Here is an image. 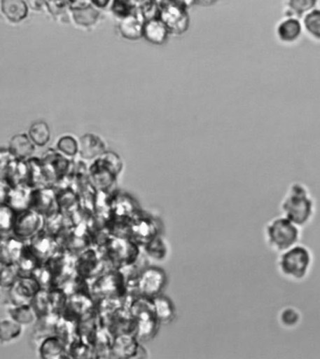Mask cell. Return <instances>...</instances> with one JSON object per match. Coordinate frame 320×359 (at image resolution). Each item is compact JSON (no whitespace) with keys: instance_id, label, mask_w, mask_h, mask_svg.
<instances>
[{"instance_id":"cell-1","label":"cell","mask_w":320,"mask_h":359,"mask_svg":"<svg viewBox=\"0 0 320 359\" xmlns=\"http://www.w3.org/2000/svg\"><path fill=\"white\" fill-rule=\"evenodd\" d=\"M300 233V227L283 216L275 217L264 225L263 241L264 248L271 258L270 271L272 274L278 255L298 244Z\"/></svg>"},{"instance_id":"cell-2","label":"cell","mask_w":320,"mask_h":359,"mask_svg":"<svg viewBox=\"0 0 320 359\" xmlns=\"http://www.w3.org/2000/svg\"><path fill=\"white\" fill-rule=\"evenodd\" d=\"M278 212L300 228L310 222L314 214V201L303 183L293 182L286 187Z\"/></svg>"},{"instance_id":"cell-3","label":"cell","mask_w":320,"mask_h":359,"mask_svg":"<svg viewBox=\"0 0 320 359\" xmlns=\"http://www.w3.org/2000/svg\"><path fill=\"white\" fill-rule=\"evenodd\" d=\"M312 264L310 250L305 246L296 244L291 249L278 255L275 260L272 279L278 278L299 282L307 276Z\"/></svg>"},{"instance_id":"cell-4","label":"cell","mask_w":320,"mask_h":359,"mask_svg":"<svg viewBox=\"0 0 320 359\" xmlns=\"http://www.w3.org/2000/svg\"><path fill=\"white\" fill-rule=\"evenodd\" d=\"M110 269H122L137 263L141 246L130 238L111 236L100 249Z\"/></svg>"},{"instance_id":"cell-5","label":"cell","mask_w":320,"mask_h":359,"mask_svg":"<svg viewBox=\"0 0 320 359\" xmlns=\"http://www.w3.org/2000/svg\"><path fill=\"white\" fill-rule=\"evenodd\" d=\"M90 294L94 302L104 297L125 299L129 294L121 269H109L90 280Z\"/></svg>"},{"instance_id":"cell-6","label":"cell","mask_w":320,"mask_h":359,"mask_svg":"<svg viewBox=\"0 0 320 359\" xmlns=\"http://www.w3.org/2000/svg\"><path fill=\"white\" fill-rule=\"evenodd\" d=\"M109 269L110 266H108L100 250L93 246L88 248L75 256V273L89 282Z\"/></svg>"},{"instance_id":"cell-7","label":"cell","mask_w":320,"mask_h":359,"mask_svg":"<svg viewBox=\"0 0 320 359\" xmlns=\"http://www.w3.org/2000/svg\"><path fill=\"white\" fill-rule=\"evenodd\" d=\"M168 283L165 271L158 266H144L139 275L136 294L153 299L163 293Z\"/></svg>"},{"instance_id":"cell-8","label":"cell","mask_w":320,"mask_h":359,"mask_svg":"<svg viewBox=\"0 0 320 359\" xmlns=\"http://www.w3.org/2000/svg\"><path fill=\"white\" fill-rule=\"evenodd\" d=\"M57 239L61 250L74 256L92 246L90 235L85 224L67 227Z\"/></svg>"},{"instance_id":"cell-9","label":"cell","mask_w":320,"mask_h":359,"mask_svg":"<svg viewBox=\"0 0 320 359\" xmlns=\"http://www.w3.org/2000/svg\"><path fill=\"white\" fill-rule=\"evenodd\" d=\"M99 317L100 327L104 328L113 338L120 334L135 333L136 321L126 306Z\"/></svg>"},{"instance_id":"cell-10","label":"cell","mask_w":320,"mask_h":359,"mask_svg":"<svg viewBox=\"0 0 320 359\" xmlns=\"http://www.w3.org/2000/svg\"><path fill=\"white\" fill-rule=\"evenodd\" d=\"M46 167L47 175L53 187L68 180L69 172L72 167L71 158H67L61 154L57 149L47 150L46 154L41 158Z\"/></svg>"},{"instance_id":"cell-11","label":"cell","mask_w":320,"mask_h":359,"mask_svg":"<svg viewBox=\"0 0 320 359\" xmlns=\"http://www.w3.org/2000/svg\"><path fill=\"white\" fill-rule=\"evenodd\" d=\"M160 230L158 219L141 210L130 222V238L143 247L147 242L160 236Z\"/></svg>"},{"instance_id":"cell-12","label":"cell","mask_w":320,"mask_h":359,"mask_svg":"<svg viewBox=\"0 0 320 359\" xmlns=\"http://www.w3.org/2000/svg\"><path fill=\"white\" fill-rule=\"evenodd\" d=\"M158 18L163 22L169 32L180 34L188 29L189 18L186 8L175 0H169L161 5Z\"/></svg>"},{"instance_id":"cell-13","label":"cell","mask_w":320,"mask_h":359,"mask_svg":"<svg viewBox=\"0 0 320 359\" xmlns=\"http://www.w3.org/2000/svg\"><path fill=\"white\" fill-rule=\"evenodd\" d=\"M44 218L32 210H26L18 213L12 235L29 242L33 236L43 229Z\"/></svg>"},{"instance_id":"cell-14","label":"cell","mask_w":320,"mask_h":359,"mask_svg":"<svg viewBox=\"0 0 320 359\" xmlns=\"http://www.w3.org/2000/svg\"><path fill=\"white\" fill-rule=\"evenodd\" d=\"M29 210H34L44 219L60 211L54 187L32 189Z\"/></svg>"},{"instance_id":"cell-15","label":"cell","mask_w":320,"mask_h":359,"mask_svg":"<svg viewBox=\"0 0 320 359\" xmlns=\"http://www.w3.org/2000/svg\"><path fill=\"white\" fill-rule=\"evenodd\" d=\"M141 211L137 201L130 194L115 191L109 218L113 221L130 224Z\"/></svg>"},{"instance_id":"cell-16","label":"cell","mask_w":320,"mask_h":359,"mask_svg":"<svg viewBox=\"0 0 320 359\" xmlns=\"http://www.w3.org/2000/svg\"><path fill=\"white\" fill-rule=\"evenodd\" d=\"M41 289L34 275H21L18 282L10 289L11 305L30 304L33 297Z\"/></svg>"},{"instance_id":"cell-17","label":"cell","mask_w":320,"mask_h":359,"mask_svg":"<svg viewBox=\"0 0 320 359\" xmlns=\"http://www.w3.org/2000/svg\"><path fill=\"white\" fill-rule=\"evenodd\" d=\"M96 310L95 302L91 294L75 293L69 294L68 303L61 317L77 324L81 319Z\"/></svg>"},{"instance_id":"cell-18","label":"cell","mask_w":320,"mask_h":359,"mask_svg":"<svg viewBox=\"0 0 320 359\" xmlns=\"http://www.w3.org/2000/svg\"><path fill=\"white\" fill-rule=\"evenodd\" d=\"M89 180L95 190L113 191L118 175L103 163L100 158H96L88 167Z\"/></svg>"},{"instance_id":"cell-19","label":"cell","mask_w":320,"mask_h":359,"mask_svg":"<svg viewBox=\"0 0 320 359\" xmlns=\"http://www.w3.org/2000/svg\"><path fill=\"white\" fill-rule=\"evenodd\" d=\"M27 243L29 244V246L32 248L36 255L41 258L43 263L47 259L61 250L57 238L50 235L43 229L40 231L37 235L33 236Z\"/></svg>"},{"instance_id":"cell-20","label":"cell","mask_w":320,"mask_h":359,"mask_svg":"<svg viewBox=\"0 0 320 359\" xmlns=\"http://www.w3.org/2000/svg\"><path fill=\"white\" fill-rule=\"evenodd\" d=\"M275 33L277 40L283 44L297 43L303 33L302 20L294 16H285L278 23Z\"/></svg>"},{"instance_id":"cell-21","label":"cell","mask_w":320,"mask_h":359,"mask_svg":"<svg viewBox=\"0 0 320 359\" xmlns=\"http://www.w3.org/2000/svg\"><path fill=\"white\" fill-rule=\"evenodd\" d=\"M141 342L134 334H120L113 337L112 344V358H135Z\"/></svg>"},{"instance_id":"cell-22","label":"cell","mask_w":320,"mask_h":359,"mask_svg":"<svg viewBox=\"0 0 320 359\" xmlns=\"http://www.w3.org/2000/svg\"><path fill=\"white\" fill-rule=\"evenodd\" d=\"M39 358L43 359L69 358L68 346L57 335H51L41 339L37 345Z\"/></svg>"},{"instance_id":"cell-23","label":"cell","mask_w":320,"mask_h":359,"mask_svg":"<svg viewBox=\"0 0 320 359\" xmlns=\"http://www.w3.org/2000/svg\"><path fill=\"white\" fill-rule=\"evenodd\" d=\"M26 242L13 235L0 236V262L18 264Z\"/></svg>"},{"instance_id":"cell-24","label":"cell","mask_w":320,"mask_h":359,"mask_svg":"<svg viewBox=\"0 0 320 359\" xmlns=\"http://www.w3.org/2000/svg\"><path fill=\"white\" fill-rule=\"evenodd\" d=\"M29 168L27 161L15 158L5 172L4 183L9 188L23 187L29 182Z\"/></svg>"},{"instance_id":"cell-25","label":"cell","mask_w":320,"mask_h":359,"mask_svg":"<svg viewBox=\"0 0 320 359\" xmlns=\"http://www.w3.org/2000/svg\"><path fill=\"white\" fill-rule=\"evenodd\" d=\"M106 151L104 142L99 136L85 135L79 140V153L81 160L95 161Z\"/></svg>"},{"instance_id":"cell-26","label":"cell","mask_w":320,"mask_h":359,"mask_svg":"<svg viewBox=\"0 0 320 359\" xmlns=\"http://www.w3.org/2000/svg\"><path fill=\"white\" fill-rule=\"evenodd\" d=\"M29 175L27 187L30 189L53 187L41 158L32 157L27 160Z\"/></svg>"},{"instance_id":"cell-27","label":"cell","mask_w":320,"mask_h":359,"mask_svg":"<svg viewBox=\"0 0 320 359\" xmlns=\"http://www.w3.org/2000/svg\"><path fill=\"white\" fill-rule=\"evenodd\" d=\"M36 147L29 135L19 133L11 139L8 149L18 160L27 161L34 157Z\"/></svg>"},{"instance_id":"cell-28","label":"cell","mask_w":320,"mask_h":359,"mask_svg":"<svg viewBox=\"0 0 320 359\" xmlns=\"http://www.w3.org/2000/svg\"><path fill=\"white\" fill-rule=\"evenodd\" d=\"M60 316L50 313L48 316L39 317L35 324L32 325V341L37 347L39 342L46 337L54 335L55 324L60 319Z\"/></svg>"},{"instance_id":"cell-29","label":"cell","mask_w":320,"mask_h":359,"mask_svg":"<svg viewBox=\"0 0 320 359\" xmlns=\"http://www.w3.org/2000/svg\"><path fill=\"white\" fill-rule=\"evenodd\" d=\"M144 23L143 19L135 12L121 18L120 23H119V32L127 40H138L143 37Z\"/></svg>"},{"instance_id":"cell-30","label":"cell","mask_w":320,"mask_h":359,"mask_svg":"<svg viewBox=\"0 0 320 359\" xmlns=\"http://www.w3.org/2000/svg\"><path fill=\"white\" fill-rule=\"evenodd\" d=\"M155 316L160 324H169L174 321L176 316V310L174 302L168 297L161 294L152 299Z\"/></svg>"},{"instance_id":"cell-31","label":"cell","mask_w":320,"mask_h":359,"mask_svg":"<svg viewBox=\"0 0 320 359\" xmlns=\"http://www.w3.org/2000/svg\"><path fill=\"white\" fill-rule=\"evenodd\" d=\"M169 32V29L160 18L151 19L144 23L143 37L150 43L155 44L165 43Z\"/></svg>"},{"instance_id":"cell-32","label":"cell","mask_w":320,"mask_h":359,"mask_svg":"<svg viewBox=\"0 0 320 359\" xmlns=\"http://www.w3.org/2000/svg\"><path fill=\"white\" fill-rule=\"evenodd\" d=\"M25 327L10 317L0 319V345H9L23 336Z\"/></svg>"},{"instance_id":"cell-33","label":"cell","mask_w":320,"mask_h":359,"mask_svg":"<svg viewBox=\"0 0 320 359\" xmlns=\"http://www.w3.org/2000/svg\"><path fill=\"white\" fill-rule=\"evenodd\" d=\"M7 316L24 327H32L37 321L38 316L30 304L13 306L6 308Z\"/></svg>"},{"instance_id":"cell-34","label":"cell","mask_w":320,"mask_h":359,"mask_svg":"<svg viewBox=\"0 0 320 359\" xmlns=\"http://www.w3.org/2000/svg\"><path fill=\"white\" fill-rule=\"evenodd\" d=\"M71 16L79 26L90 27L99 19V12L91 4H83L71 8Z\"/></svg>"},{"instance_id":"cell-35","label":"cell","mask_w":320,"mask_h":359,"mask_svg":"<svg viewBox=\"0 0 320 359\" xmlns=\"http://www.w3.org/2000/svg\"><path fill=\"white\" fill-rule=\"evenodd\" d=\"M2 13L8 20L13 23H19L27 18L29 9L24 0H1Z\"/></svg>"},{"instance_id":"cell-36","label":"cell","mask_w":320,"mask_h":359,"mask_svg":"<svg viewBox=\"0 0 320 359\" xmlns=\"http://www.w3.org/2000/svg\"><path fill=\"white\" fill-rule=\"evenodd\" d=\"M30 191H32V189L27 186L10 188L8 191L6 204L13 208L18 213L29 210Z\"/></svg>"},{"instance_id":"cell-37","label":"cell","mask_w":320,"mask_h":359,"mask_svg":"<svg viewBox=\"0 0 320 359\" xmlns=\"http://www.w3.org/2000/svg\"><path fill=\"white\" fill-rule=\"evenodd\" d=\"M43 264L29 244L26 242L23 252L18 261L19 271L21 275H32Z\"/></svg>"},{"instance_id":"cell-38","label":"cell","mask_w":320,"mask_h":359,"mask_svg":"<svg viewBox=\"0 0 320 359\" xmlns=\"http://www.w3.org/2000/svg\"><path fill=\"white\" fill-rule=\"evenodd\" d=\"M112 344L113 337L100 327L92 344L95 358H112Z\"/></svg>"},{"instance_id":"cell-39","label":"cell","mask_w":320,"mask_h":359,"mask_svg":"<svg viewBox=\"0 0 320 359\" xmlns=\"http://www.w3.org/2000/svg\"><path fill=\"white\" fill-rule=\"evenodd\" d=\"M303 32L312 40L320 41V8L306 13L302 19Z\"/></svg>"},{"instance_id":"cell-40","label":"cell","mask_w":320,"mask_h":359,"mask_svg":"<svg viewBox=\"0 0 320 359\" xmlns=\"http://www.w3.org/2000/svg\"><path fill=\"white\" fill-rule=\"evenodd\" d=\"M71 225L72 224L68 217L64 215L60 211H57V213L44 219L43 230L50 235L54 236L55 238H57L67 227Z\"/></svg>"},{"instance_id":"cell-41","label":"cell","mask_w":320,"mask_h":359,"mask_svg":"<svg viewBox=\"0 0 320 359\" xmlns=\"http://www.w3.org/2000/svg\"><path fill=\"white\" fill-rule=\"evenodd\" d=\"M319 0H288L286 16L302 19L306 13L317 7Z\"/></svg>"},{"instance_id":"cell-42","label":"cell","mask_w":320,"mask_h":359,"mask_svg":"<svg viewBox=\"0 0 320 359\" xmlns=\"http://www.w3.org/2000/svg\"><path fill=\"white\" fill-rule=\"evenodd\" d=\"M141 248H143L147 257L155 261H163L168 255V246L160 235L155 236Z\"/></svg>"},{"instance_id":"cell-43","label":"cell","mask_w":320,"mask_h":359,"mask_svg":"<svg viewBox=\"0 0 320 359\" xmlns=\"http://www.w3.org/2000/svg\"><path fill=\"white\" fill-rule=\"evenodd\" d=\"M18 212L6 203L0 204V236L12 235Z\"/></svg>"},{"instance_id":"cell-44","label":"cell","mask_w":320,"mask_h":359,"mask_svg":"<svg viewBox=\"0 0 320 359\" xmlns=\"http://www.w3.org/2000/svg\"><path fill=\"white\" fill-rule=\"evenodd\" d=\"M29 136L36 147H43L49 143L51 132L46 122L38 121L30 126Z\"/></svg>"},{"instance_id":"cell-45","label":"cell","mask_w":320,"mask_h":359,"mask_svg":"<svg viewBox=\"0 0 320 359\" xmlns=\"http://www.w3.org/2000/svg\"><path fill=\"white\" fill-rule=\"evenodd\" d=\"M20 277L18 264L0 262V287L11 289Z\"/></svg>"},{"instance_id":"cell-46","label":"cell","mask_w":320,"mask_h":359,"mask_svg":"<svg viewBox=\"0 0 320 359\" xmlns=\"http://www.w3.org/2000/svg\"><path fill=\"white\" fill-rule=\"evenodd\" d=\"M68 355L75 359L95 358L93 347L78 337L68 345Z\"/></svg>"},{"instance_id":"cell-47","label":"cell","mask_w":320,"mask_h":359,"mask_svg":"<svg viewBox=\"0 0 320 359\" xmlns=\"http://www.w3.org/2000/svg\"><path fill=\"white\" fill-rule=\"evenodd\" d=\"M52 313L61 316L68 303L69 294L62 287H54L48 290Z\"/></svg>"},{"instance_id":"cell-48","label":"cell","mask_w":320,"mask_h":359,"mask_svg":"<svg viewBox=\"0 0 320 359\" xmlns=\"http://www.w3.org/2000/svg\"><path fill=\"white\" fill-rule=\"evenodd\" d=\"M55 335L60 337L67 346L76 338V324L60 317L55 327Z\"/></svg>"},{"instance_id":"cell-49","label":"cell","mask_w":320,"mask_h":359,"mask_svg":"<svg viewBox=\"0 0 320 359\" xmlns=\"http://www.w3.org/2000/svg\"><path fill=\"white\" fill-rule=\"evenodd\" d=\"M30 305L34 309L36 314L39 317L48 316L52 313L51 304H50L48 290L46 289H41L33 297Z\"/></svg>"},{"instance_id":"cell-50","label":"cell","mask_w":320,"mask_h":359,"mask_svg":"<svg viewBox=\"0 0 320 359\" xmlns=\"http://www.w3.org/2000/svg\"><path fill=\"white\" fill-rule=\"evenodd\" d=\"M57 150L67 158L74 160L79 153V141H77L74 136H62L58 139Z\"/></svg>"},{"instance_id":"cell-51","label":"cell","mask_w":320,"mask_h":359,"mask_svg":"<svg viewBox=\"0 0 320 359\" xmlns=\"http://www.w3.org/2000/svg\"><path fill=\"white\" fill-rule=\"evenodd\" d=\"M99 158L103 161V163L106 166L109 167L118 177L120 175L122 170H123V161H122L121 158L116 153L106 150Z\"/></svg>"},{"instance_id":"cell-52","label":"cell","mask_w":320,"mask_h":359,"mask_svg":"<svg viewBox=\"0 0 320 359\" xmlns=\"http://www.w3.org/2000/svg\"><path fill=\"white\" fill-rule=\"evenodd\" d=\"M15 158H16L8 147L7 149H5V147L0 149V182L4 183L5 172H6L8 167Z\"/></svg>"},{"instance_id":"cell-53","label":"cell","mask_w":320,"mask_h":359,"mask_svg":"<svg viewBox=\"0 0 320 359\" xmlns=\"http://www.w3.org/2000/svg\"><path fill=\"white\" fill-rule=\"evenodd\" d=\"M11 306L10 289L0 287V308H8Z\"/></svg>"},{"instance_id":"cell-54","label":"cell","mask_w":320,"mask_h":359,"mask_svg":"<svg viewBox=\"0 0 320 359\" xmlns=\"http://www.w3.org/2000/svg\"><path fill=\"white\" fill-rule=\"evenodd\" d=\"M9 187L5 183L0 182V204L2 203H6L8 191H9Z\"/></svg>"},{"instance_id":"cell-55","label":"cell","mask_w":320,"mask_h":359,"mask_svg":"<svg viewBox=\"0 0 320 359\" xmlns=\"http://www.w3.org/2000/svg\"><path fill=\"white\" fill-rule=\"evenodd\" d=\"M89 1H90V4L93 5V6L97 8V9H104V8L109 5L112 0H89Z\"/></svg>"},{"instance_id":"cell-56","label":"cell","mask_w":320,"mask_h":359,"mask_svg":"<svg viewBox=\"0 0 320 359\" xmlns=\"http://www.w3.org/2000/svg\"><path fill=\"white\" fill-rule=\"evenodd\" d=\"M146 356H147L146 348L144 346L143 344H141L140 346H139L137 353H136L135 358H146Z\"/></svg>"},{"instance_id":"cell-57","label":"cell","mask_w":320,"mask_h":359,"mask_svg":"<svg viewBox=\"0 0 320 359\" xmlns=\"http://www.w3.org/2000/svg\"><path fill=\"white\" fill-rule=\"evenodd\" d=\"M216 1V0H195V2H197V4L203 5V6H208V5L215 4Z\"/></svg>"},{"instance_id":"cell-58","label":"cell","mask_w":320,"mask_h":359,"mask_svg":"<svg viewBox=\"0 0 320 359\" xmlns=\"http://www.w3.org/2000/svg\"><path fill=\"white\" fill-rule=\"evenodd\" d=\"M83 0H71V2H74L75 5L74 6H76V5L83 4Z\"/></svg>"}]
</instances>
